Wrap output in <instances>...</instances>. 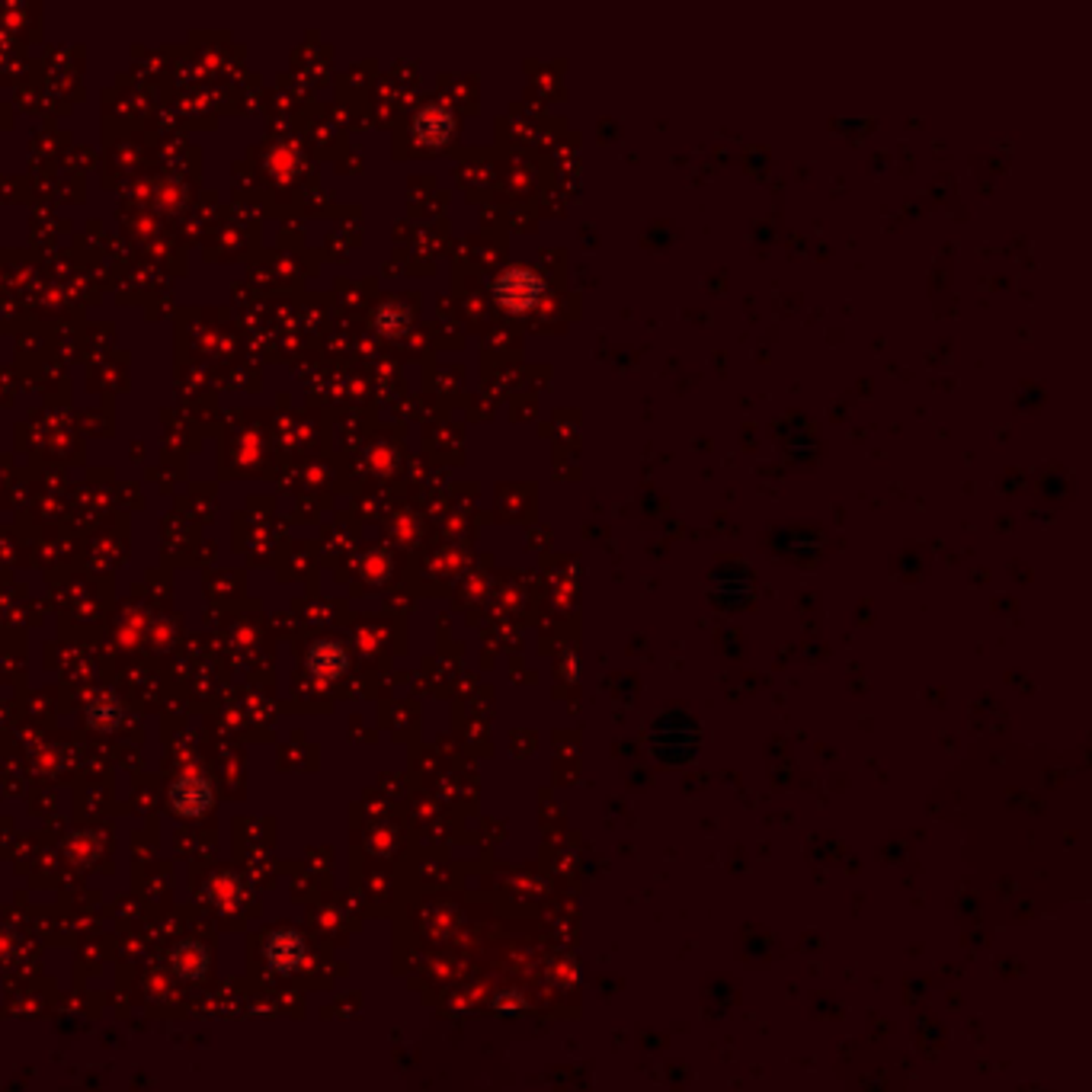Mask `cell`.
I'll list each match as a JSON object with an SVG mask.
<instances>
[{
  "label": "cell",
  "mask_w": 1092,
  "mask_h": 1092,
  "mask_svg": "<svg viewBox=\"0 0 1092 1092\" xmlns=\"http://www.w3.org/2000/svg\"><path fill=\"white\" fill-rule=\"evenodd\" d=\"M542 289H545L542 276L533 273V270H525V267L507 270V273L497 279V285H494L497 301H500V305H503L507 311H525V308H533L536 301H539V295H542Z\"/></svg>",
  "instance_id": "cell-1"
},
{
  "label": "cell",
  "mask_w": 1092,
  "mask_h": 1092,
  "mask_svg": "<svg viewBox=\"0 0 1092 1092\" xmlns=\"http://www.w3.org/2000/svg\"><path fill=\"white\" fill-rule=\"evenodd\" d=\"M452 132V116L442 109V106H430L427 112H420L417 119V135L427 138V141H442L445 135Z\"/></svg>",
  "instance_id": "cell-2"
}]
</instances>
